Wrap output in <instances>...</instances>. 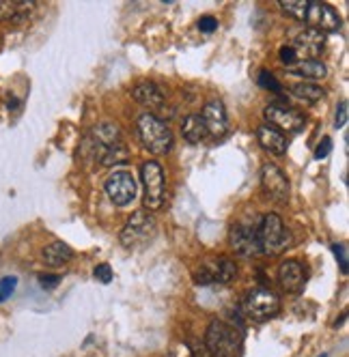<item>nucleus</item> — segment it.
<instances>
[{
  "mask_svg": "<svg viewBox=\"0 0 349 357\" xmlns=\"http://www.w3.org/2000/svg\"><path fill=\"white\" fill-rule=\"evenodd\" d=\"M244 347V336L239 327L224 323V321H211L205 334V349L211 357H239Z\"/></svg>",
  "mask_w": 349,
  "mask_h": 357,
  "instance_id": "nucleus-1",
  "label": "nucleus"
},
{
  "mask_svg": "<svg viewBox=\"0 0 349 357\" xmlns=\"http://www.w3.org/2000/svg\"><path fill=\"white\" fill-rule=\"evenodd\" d=\"M138 127V136L142 140V144L154 153V155H166V153L172 149V132L170 127L154 114H142L136 123Z\"/></svg>",
  "mask_w": 349,
  "mask_h": 357,
  "instance_id": "nucleus-2",
  "label": "nucleus"
},
{
  "mask_svg": "<svg viewBox=\"0 0 349 357\" xmlns=\"http://www.w3.org/2000/svg\"><path fill=\"white\" fill-rule=\"evenodd\" d=\"M140 178H142V207L144 211H160L166 202V178L164 170L158 162H144L140 166Z\"/></svg>",
  "mask_w": 349,
  "mask_h": 357,
  "instance_id": "nucleus-3",
  "label": "nucleus"
},
{
  "mask_svg": "<svg viewBox=\"0 0 349 357\" xmlns=\"http://www.w3.org/2000/svg\"><path fill=\"white\" fill-rule=\"evenodd\" d=\"M158 235V222L149 211H136L121 231V243L128 250H138L149 245Z\"/></svg>",
  "mask_w": 349,
  "mask_h": 357,
  "instance_id": "nucleus-4",
  "label": "nucleus"
},
{
  "mask_svg": "<svg viewBox=\"0 0 349 357\" xmlns=\"http://www.w3.org/2000/svg\"><path fill=\"white\" fill-rule=\"evenodd\" d=\"M257 231H259L261 254H281L289 245V233L285 228V222L276 213L263 215Z\"/></svg>",
  "mask_w": 349,
  "mask_h": 357,
  "instance_id": "nucleus-5",
  "label": "nucleus"
},
{
  "mask_svg": "<svg viewBox=\"0 0 349 357\" xmlns=\"http://www.w3.org/2000/svg\"><path fill=\"white\" fill-rule=\"evenodd\" d=\"M281 310V297L269 289H253L244 299V312L248 319L263 323L272 317H276Z\"/></svg>",
  "mask_w": 349,
  "mask_h": 357,
  "instance_id": "nucleus-6",
  "label": "nucleus"
},
{
  "mask_svg": "<svg viewBox=\"0 0 349 357\" xmlns=\"http://www.w3.org/2000/svg\"><path fill=\"white\" fill-rule=\"evenodd\" d=\"M237 278V265L235 261L220 257V259H207L194 271V282L207 287V284H229Z\"/></svg>",
  "mask_w": 349,
  "mask_h": 357,
  "instance_id": "nucleus-7",
  "label": "nucleus"
},
{
  "mask_svg": "<svg viewBox=\"0 0 349 357\" xmlns=\"http://www.w3.org/2000/svg\"><path fill=\"white\" fill-rule=\"evenodd\" d=\"M263 116L267 121L269 127L274 130H279L281 134L287 132V134H297L302 132V127L306 125V119L302 112H297L293 108H285V106H279V104H269L265 110H263Z\"/></svg>",
  "mask_w": 349,
  "mask_h": 357,
  "instance_id": "nucleus-8",
  "label": "nucleus"
},
{
  "mask_svg": "<svg viewBox=\"0 0 349 357\" xmlns=\"http://www.w3.org/2000/svg\"><path fill=\"white\" fill-rule=\"evenodd\" d=\"M261 188L265 192L267 198H272L274 202H287L289 200V192H291V183L285 174V170L276 164H263L261 168Z\"/></svg>",
  "mask_w": 349,
  "mask_h": 357,
  "instance_id": "nucleus-9",
  "label": "nucleus"
},
{
  "mask_svg": "<svg viewBox=\"0 0 349 357\" xmlns=\"http://www.w3.org/2000/svg\"><path fill=\"white\" fill-rule=\"evenodd\" d=\"M229 243L235 254L244 259H253L261 254V243H259V231L257 226L248 224H235L229 233Z\"/></svg>",
  "mask_w": 349,
  "mask_h": 357,
  "instance_id": "nucleus-10",
  "label": "nucleus"
},
{
  "mask_svg": "<svg viewBox=\"0 0 349 357\" xmlns=\"http://www.w3.org/2000/svg\"><path fill=\"white\" fill-rule=\"evenodd\" d=\"M104 188H106L108 198L114 202L117 207H126L136 198V181H134V176L130 172H126V170L112 172L106 178Z\"/></svg>",
  "mask_w": 349,
  "mask_h": 357,
  "instance_id": "nucleus-11",
  "label": "nucleus"
},
{
  "mask_svg": "<svg viewBox=\"0 0 349 357\" xmlns=\"http://www.w3.org/2000/svg\"><path fill=\"white\" fill-rule=\"evenodd\" d=\"M304 22L311 24V29L319 31V33H334L341 29V15L336 9H332L326 3H317V0H309V9H306V17Z\"/></svg>",
  "mask_w": 349,
  "mask_h": 357,
  "instance_id": "nucleus-12",
  "label": "nucleus"
},
{
  "mask_svg": "<svg viewBox=\"0 0 349 357\" xmlns=\"http://www.w3.org/2000/svg\"><path fill=\"white\" fill-rule=\"evenodd\" d=\"M132 97L138 101L140 106H144L149 110V114H154V116H158V114H162L166 110V97H164L162 89L156 82L142 80V82L134 84Z\"/></svg>",
  "mask_w": 349,
  "mask_h": 357,
  "instance_id": "nucleus-13",
  "label": "nucleus"
},
{
  "mask_svg": "<svg viewBox=\"0 0 349 357\" xmlns=\"http://www.w3.org/2000/svg\"><path fill=\"white\" fill-rule=\"evenodd\" d=\"M323 45H326V35L315 31V29L300 33L291 43V47L295 50L297 61H317Z\"/></svg>",
  "mask_w": 349,
  "mask_h": 357,
  "instance_id": "nucleus-14",
  "label": "nucleus"
},
{
  "mask_svg": "<svg viewBox=\"0 0 349 357\" xmlns=\"http://www.w3.org/2000/svg\"><path fill=\"white\" fill-rule=\"evenodd\" d=\"M205 127H207V134L209 138H224L229 132V116H227V108H224L222 101H209V104L203 108L201 114Z\"/></svg>",
  "mask_w": 349,
  "mask_h": 357,
  "instance_id": "nucleus-15",
  "label": "nucleus"
},
{
  "mask_svg": "<svg viewBox=\"0 0 349 357\" xmlns=\"http://www.w3.org/2000/svg\"><path fill=\"white\" fill-rule=\"evenodd\" d=\"M279 282L287 293H300L306 284V271L300 261H285L279 267Z\"/></svg>",
  "mask_w": 349,
  "mask_h": 357,
  "instance_id": "nucleus-16",
  "label": "nucleus"
},
{
  "mask_svg": "<svg viewBox=\"0 0 349 357\" xmlns=\"http://www.w3.org/2000/svg\"><path fill=\"white\" fill-rule=\"evenodd\" d=\"M257 140L267 153H272V155H285L289 149L287 136L281 134L279 130H274V127H269L267 123L257 127Z\"/></svg>",
  "mask_w": 349,
  "mask_h": 357,
  "instance_id": "nucleus-17",
  "label": "nucleus"
},
{
  "mask_svg": "<svg viewBox=\"0 0 349 357\" xmlns=\"http://www.w3.org/2000/svg\"><path fill=\"white\" fill-rule=\"evenodd\" d=\"M119 142H123L121 130H119V125H114L110 121L95 125L91 136L87 138V144H91L93 151L95 149H104V146H112V144H119Z\"/></svg>",
  "mask_w": 349,
  "mask_h": 357,
  "instance_id": "nucleus-18",
  "label": "nucleus"
},
{
  "mask_svg": "<svg viewBox=\"0 0 349 357\" xmlns=\"http://www.w3.org/2000/svg\"><path fill=\"white\" fill-rule=\"evenodd\" d=\"M33 9V0H0V22H24Z\"/></svg>",
  "mask_w": 349,
  "mask_h": 357,
  "instance_id": "nucleus-19",
  "label": "nucleus"
},
{
  "mask_svg": "<svg viewBox=\"0 0 349 357\" xmlns=\"http://www.w3.org/2000/svg\"><path fill=\"white\" fill-rule=\"evenodd\" d=\"M41 259H43V263L47 267H63L73 259V250L63 241H54V243H50L47 248H43Z\"/></svg>",
  "mask_w": 349,
  "mask_h": 357,
  "instance_id": "nucleus-20",
  "label": "nucleus"
},
{
  "mask_svg": "<svg viewBox=\"0 0 349 357\" xmlns=\"http://www.w3.org/2000/svg\"><path fill=\"white\" fill-rule=\"evenodd\" d=\"M181 134L190 144H198V142H205L209 138L207 134V127L201 119V114H190L184 119L181 123Z\"/></svg>",
  "mask_w": 349,
  "mask_h": 357,
  "instance_id": "nucleus-21",
  "label": "nucleus"
},
{
  "mask_svg": "<svg viewBox=\"0 0 349 357\" xmlns=\"http://www.w3.org/2000/svg\"><path fill=\"white\" fill-rule=\"evenodd\" d=\"M287 69L291 75H297V78H304V80H321L328 75V69L321 61H297L295 65Z\"/></svg>",
  "mask_w": 349,
  "mask_h": 357,
  "instance_id": "nucleus-22",
  "label": "nucleus"
},
{
  "mask_svg": "<svg viewBox=\"0 0 349 357\" xmlns=\"http://www.w3.org/2000/svg\"><path fill=\"white\" fill-rule=\"evenodd\" d=\"M93 155L102 166H117V164L128 162V146L123 142H119V144H112V146L95 149Z\"/></svg>",
  "mask_w": 349,
  "mask_h": 357,
  "instance_id": "nucleus-23",
  "label": "nucleus"
},
{
  "mask_svg": "<svg viewBox=\"0 0 349 357\" xmlns=\"http://www.w3.org/2000/svg\"><path fill=\"white\" fill-rule=\"evenodd\" d=\"M291 93L297 99L309 101V104H317V101H321L323 97H326V91H323L321 86H317V84H313V82H300V84H295V86H291Z\"/></svg>",
  "mask_w": 349,
  "mask_h": 357,
  "instance_id": "nucleus-24",
  "label": "nucleus"
},
{
  "mask_svg": "<svg viewBox=\"0 0 349 357\" xmlns=\"http://www.w3.org/2000/svg\"><path fill=\"white\" fill-rule=\"evenodd\" d=\"M279 7L289 17H293L297 22H304L306 9H309V0H279Z\"/></svg>",
  "mask_w": 349,
  "mask_h": 357,
  "instance_id": "nucleus-25",
  "label": "nucleus"
},
{
  "mask_svg": "<svg viewBox=\"0 0 349 357\" xmlns=\"http://www.w3.org/2000/svg\"><path fill=\"white\" fill-rule=\"evenodd\" d=\"M259 86L261 89H265V91H274V93H281V89H283V84L276 80V75H274L272 71H267V69H261V73H259Z\"/></svg>",
  "mask_w": 349,
  "mask_h": 357,
  "instance_id": "nucleus-26",
  "label": "nucleus"
},
{
  "mask_svg": "<svg viewBox=\"0 0 349 357\" xmlns=\"http://www.w3.org/2000/svg\"><path fill=\"white\" fill-rule=\"evenodd\" d=\"M15 287H17V278L15 275H7V278L0 280V301H7L13 295Z\"/></svg>",
  "mask_w": 349,
  "mask_h": 357,
  "instance_id": "nucleus-27",
  "label": "nucleus"
},
{
  "mask_svg": "<svg viewBox=\"0 0 349 357\" xmlns=\"http://www.w3.org/2000/svg\"><path fill=\"white\" fill-rule=\"evenodd\" d=\"M332 252L339 261V267H341V273L347 275V245L345 243H332Z\"/></svg>",
  "mask_w": 349,
  "mask_h": 357,
  "instance_id": "nucleus-28",
  "label": "nucleus"
},
{
  "mask_svg": "<svg viewBox=\"0 0 349 357\" xmlns=\"http://www.w3.org/2000/svg\"><path fill=\"white\" fill-rule=\"evenodd\" d=\"M330 153H332V140L326 136V138H321V142L315 149V160H326Z\"/></svg>",
  "mask_w": 349,
  "mask_h": 357,
  "instance_id": "nucleus-29",
  "label": "nucleus"
},
{
  "mask_svg": "<svg viewBox=\"0 0 349 357\" xmlns=\"http://www.w3.org/2000/svg\"><path fill=\"white\" fill-rule=\"evenodd\" d=\"M93 275H95L102 284H108L110 280H112V269H110V265H106V263H104V265H97L95 271H93Z\"/></svg>",
  "mask_w": 349,
  "mask_h": 357,
  "instance_id": "nucleus-30",
  "label": "nucleus"
},
{
  "mask_svg": "<svg viewBox=\"0 0 349 357\" xmlns=\"http://www.w3.org/2000/svg\"><path fill=\"white\" fill-rule=\"evenodd\" d=\"M218 29V20L211 17V15H203L201 20H198V31L201 33H214Z\"/></svg>",
  "mask_w": 349,
  "mask_h": 357,
  "instance_id": "nucleus-31",
  "label": "nucleus"
},
{
  "mask_svg": "<svg viewBox=\"0 0 349 357\" xmlns=\"http://www.w3.org/2000/svg\"><path fill=\"white\" fill-rule=\"evenodd\" d=\"M281 61H283L287 67H291V65H295V63H297L295 50H293L291 45H285V47H281Z\"/></svg>",
  "mask_w": 349,
  "mask_h": 357,
  "instance_id": "nucleus-32",
  "label": "nucleus"
},
{
  "mask_svg": "<svg viewBox=\"0 0 349 357\" xmlns=\"http://www.w3.org/2000/svg\"><path fill=\"white\" fill-rule=\"evenodd\" d=\"M59 282H61V278L54 275V273H43V275H39V284L43 289H54Z\"/></svg>",
  "mask_w": 349,
  "mask_h": 357,
  "instance_id": "nucleus-33",
  "label": "nucleus"
},
{
  "mask_svg": "<svg viewBox=\"0 0 349 357\" xmlns=\"http://www.w3.org/2000/svg\"><path fill=\"white\" fill-rule=\"evenodd\" d=\"M347 125V101H341L339 108H336V121H334V127H345Z\"/></svg>",
  "mask_w": 349,
  "mask_h": 357,
  "instance_id": "nucleus-34",
  "label": "nucleus"
},
{
  "mask_svg": "<svg viewBox=\"0 0 349 357\" xmlns=\"http://www.w3.org/2000/svg\"><path fill=\"white\" fill-rule=\"evenodd\" d=\"M321 357H326V355H321Z\"/></svg>",
  "mask_w": 349,
  "mask_h": 357,
  "instance_id": "nucleus-35",
  "label": "nucleus"
}]
</instances>
